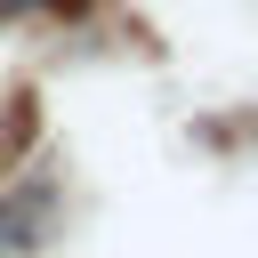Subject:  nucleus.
<instances>
[{
	"label": "nucleus",
	"mask_w": 258,
	"mask_h": 258,
	"mask_svg": "<svg viewBox=\"0 0 258 258\" xmlns=\"http://www.w3.org/2000/svg\"><path fill=\"white\" fill-rule=\"evenodd\" d=\"M48 210H56V185H16V194H0V258L32 250V242L48 234Z\"/></svg>",
	"instance_id": "nucleus-1"
},
{
	"label": "nucleus",
	"mask_w": 258,
	"mask_h": 258,
	"mask_svg": "<svg viewBox=\"0 0 258 258\" xmlns=\"http://www.w3.org/2000/svg\"><path fill=\"white\" fill-rule=\"evenodd\" d=\"M24 8H64V16H81L89 0H0V16H24Z\"/></svg>",
	"instance_id": "nucleus-2"
},
{
	"label": "nucleus",
	"mask_w": 258,
	"mask_h": 258,
	"mask_svg": "<svg viewBox=\"0 0 258 258\" xmlns=\"http://www.w3.org/2000/svg\"><path fill=\"white\" fill-rule=\"evenodd\" d=\"M16 121H24V105H16ZM16 121L0 129V169H8V161H16V145H24V129H16Z\"/></svg>",
	"instance_id": "nucleus-3"
}]
</instances>
